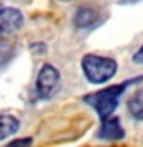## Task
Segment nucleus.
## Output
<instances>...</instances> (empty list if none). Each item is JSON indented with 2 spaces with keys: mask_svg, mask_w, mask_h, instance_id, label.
Returning <instances> with one entry per match:
<instances>
[{
  "mask_svg": "<svg viewBox=\"0 0 143 147\" xmlns=\"http://www.w3.org/2000/svg\"><path fill=\"white\" fill-rule=\"evenodd\" d=\"M143 77H138V78H134V80H128V81H123L122 84H114V86H109V87H105V89H100L97 92H92V94L86 95L85 98V103L89 104L92 109L97 112V115L105 119L112 115V112L115 110V107L118 106V100L122 94L126 90V87L129 84H134V83H138L142 81Z\"/></svg>",
  "mask_w": 143,
  "mask_h": 147,
  "instance_id": "1",
  "label": "nucleus"
},
{
  "mask_svg": "<svg viewBox=\"0 0 143 147\" xmlns=\"http://www.w3.org/2000/svg\"><path fill=\"white\" fill-rule=\"evenodd\" d=\"M82 69L86 80L92 84H103L117 72V63L112 58L88 54L82 58Z\"/></svg>",
  "mask_w": 143,
  "mask_h": 147,
  "instance_id": "2",
  "label": "nucleus"
},
{
  "mask_svg": "<svg viewBox=\"0 0 143 147\" xmlns=\"http://www.w3.org/2000/svg\"><path fill=\"white\" fill-rule=\"evenodd\" d=\"M60 89V72L51 64H45L39 71L35 80V90L39 98L49 100Z\"/></svg>",
  "mask_w": 143,
  "mask_h": 147,
  "instance_id": "3",
  "label": "nucleus"
},
{
  "mask_svg": "<svg viewBox=\"0 0 143 147\" xmlns=\"http://www.w3.org/2000/svg\"><path fill=\"white\" fill-rule=\"evenodd\" d=\"M23 25V16L16 8H0V35L12 34Z\"/></svg>",
  "mask_w": 143,
  "mask_h": 147,
  "instance_id": "4",
  "label": "nucleus"
},
{
  "mask_svg": "<svg viewBox=\"0 0 143 147\" xmlns=\"http://www.w3.org/2000/svg\"><path fill=\"white\" fill-rule=\"evenodd\" d=\"M99 138L106 141H117L125 136V129L120 124V119L117 117H108L103 119L101 126L99 129Z\"/></svg>",
  "mask_w": 143,
  "mask_h": 147,
  "instance_id": "5",
  "label": "nucleus"
},
{
  "mask_svg": "<svg viewBox=\"0 0 143 147\" xmlns=\"http://www.w3.org/2000/svg\"><path fill=\"white\" fill-rule=\"evenodd\" d=\"M97 20H99L97 11L92 8H88V6L78 8L76 16H74V25L77 28H91L97 23Z\"/></svg>",
  "mask_w": 143,
  "mask_h": 147,
  "instance_id": "6",
  "label": "nucleus"
},
{
  "mask_svg": "<svg viewBox=\"0 0 143 147\" xmlns=\"http://www.w3.org/2000/svg\"><path fill=\"white\" fill-rule=\"evenodd\" d=\"M20 121L12 115H0V141L18 132Z\"/></svg>",
  "mask_w": 143,
  "mask_h": 147,
  "instance_id": "7",
  "label": "nucleus"
},
{
  "mask_svg": "<svg viewBox=\"0 0 143 147\" xmlns=\"http://www.w3.org/2000/svg\"><path fill=\"white\" fill-rule=\"evenodd\" d=\"M128 110L134 118L143 119V87L138 89L128 101Z\"/></svg>",
  "mask_w": 143,
  "mask_h": 147,
  "instance_id": "8",
  "label": "nucleus"
},
{
  "mask_svg": "<svg viewBox=\"0 0 143 147\" xmlns=\"http://www.w3.org/2000/svg\"><path fill=\"white\" fill-rule=\"evenodd\" d=\"M16 55V48H14L12 41L6 38H0V66L8 64Z\"/></svg>",
  "mask_w": 143,
  "mask_h": 147,
  "instance_id": "9",
  "label": "nucleus"
},
{
  "mask_svg": "<svg viewBox=\"0 0 143 147\" xmlns=\"http://www.w3.org/2000/svg\"><path fill=\"white\" fill-rule=\"evenodd\" d=\"M32 144V138H18L11 141L6 147H29Z\"/></svg>",
  "mask_w": 143,
  "mask_h": 147,
  "instance_id": "10",
  "label": "nucleus"
},
{
  "mask_svg": "<svg viewBox=\"0 0 143 147\" xmlns=\"http://www.w3.org/2000/svg\"><path fill=\"white\" fill-rule=\"evenodd\" d=\"M132 61L137 64H143V45L138 48V51L132 55Z\"/></svg>",
  "mask_w": 143,
  "mask_h": 147,
  "instance_id": "11",
  "label": "nucleus"
}]
</instances>
